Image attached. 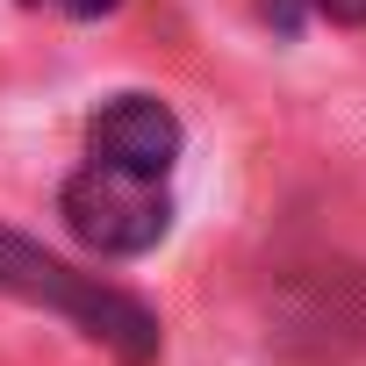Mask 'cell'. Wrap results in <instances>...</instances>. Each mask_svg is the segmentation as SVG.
Returning <instances> with one entry per match:
<instances>
[{
    "label": "cell",
    "instance_id": "cell-4",
    "mask_svg": "<svg viewBox=\"0 0 366 366\" xmlns=\"http://www.w3.org/2000/svg\"><path fill=\"white\" fill-rule=\"evenodd\" d=\"M309 15H323L330 29H366V0H302Z\"/></svg>",
    "mask_w": 366,
    "mask_h": 366
},
{
    "label": "cell",
    "instance_id": "cell-5",
    "mask_svg": "<svg viewBox=\"0 0 366 366\" xmlns=\"http://www.w3.org/2000/svg\"><path fill=\"white\" fill-rule=\"evenodd\" d=\"M29 8H51V15H72V22H94V15H108L115 0H29Z\"/></svg>",
    "mask_w": 366,
    "mask_h": 366
},
{
    "label": "cell",
    "instance_id": "cell-1",
    "mask_svg": "<svg viewBox=\"0 0 366 366\" xmlns=\"http://www.w3.org/2000/svg\"><path fill=\"white\" fill-rule=\"evenodd\" d=\"M0 295L51 302L58 316L79 323V337L108 345L122 366H151V359H158V316H151L144 302H129V295H115V287H101V280H86V273H72L65 259L36 252V244L15 237V230H0Z\"/></svg>",
    "mask_w": 366,
    "mask_h": 366
},
{
    "label": "cell",
    "instance_id": "cell-3",
    "mask_svg": "<svg viewBox=\"0 0 366 366\" xmlns=\"http://www.w3.org/2000/svg\"><path fill=\"white\" fill-rule=\"evenodd\" d=\"M86 144H94V158H108V165H129V172H144V179H165L172 158H179V115H172L165 101H151V94H115V101L94 115Z\"/></svg>",
    "mask_w": 366,
    "mask_h": 366
},
{
    "label": "cell",
    "instance_id": "cell-2",
    "mask_svg": "<svg viewBox=\"0 0 366 366\" xmlns=\"http://www.w3.org/2000/svg\"><path fill=\"white\" fill-rule=\"evenodd\" d=\"M58 216H65V230H72L86 252H101V259H137V252H151V244L172 230L165 187L144 179V172H129V165H108V158H94V165H79V172L65 179Z\"/></svg>",
    "mask_w": 366,
    "mask_h": 366
}]
</instances>
